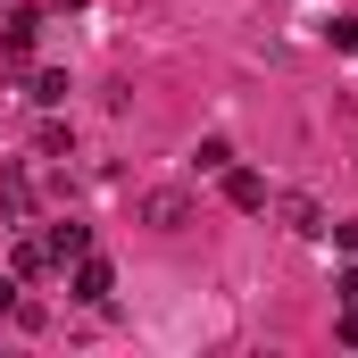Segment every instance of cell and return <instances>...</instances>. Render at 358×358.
<instances>
[{"label": "cell", "instance_id": "obj_1", "mask_svg": "<svg viewBox=\"0 0 358 358\" xmlns=\"http://www.w3.org/2000/svg\"><path fill=\"white\" fill-rule=\"evenodd\" d=\"M67 292H76V300H92V308H100V300L117 292V267H108L100 250H84V259H76V283H67Z\"/></svg>", "mask_w": 358, "mask_h": 358}, {"label": "cell", "instance_id": "obj_4", "mask_svg": "<svg viewBox=\"0 0 358 358\" xmlns=\"http://www.w3.org/2000/svg\"><path fill=\"white\" fill-rule=\"evenodd\" d=\"M34 25H42L34 8H17V17H8V34H0V59H8V67H25V59H34Z\"/></svg>", "mask_w": 358, "mask_h": 358}, {"label": "cell", "instance_id": "obj_10", "mask_svg": "<svg viewBox=\"0 0 358 358\" xmlns=\"http://www.w3.org/2000/svg\"><path fill=\"white\" fill-rule=\"evenodd\" d=\"M334 50H358V17H334Z\"/></svg>", "mask_w": 358, "mask_h": 358}, {"label": "cell", "instance_id": "obj_7", "mask_svg": "<svg viewBox=\"0 0 358 358\" xmlns=\"http://www.w3.org/2000/svg\"><path fill=\"white\" fill-rule=\"evenodd\" d=\"M92 250V225H50V259L67 267V259H84Z\"/></svg>", "mask_w": 358, "mask_h": 358}, {"label": "cell", "instance_id": "obj_9", "mask_svg": "<svg viewBox=\"0 0 358 358\" xmlns=\"http://www.w3.org/2000/svg\"><path fill=\"white\" fill-rule=\"evenodd\" d=\"M17 300H25V275H0V317H17Z\"/></svg>", "mask_w": 358, "mask_h": 358}, {"label": "cell", "instance_id": "obj_11", "mask_svg": "<svg viewBox=\"0 0 358 358\" xmlns=\"http://www.w3.org/2000/svg\"><path fill=\"white\" fill-rule=\"evenodd\" d=\"M334 292H342V308H358V267L342 275V283H334Z\"/></svg>", "mask_w": 358, "mask_h": 358}, {"label": "cell", "instance_id": "obj_5", "mask_svg": "<svg viewBox=\"0 0 358 358\" xmlns=\"http://www.w3.org/2000/svg\"><path fill=\"white\" fill-rule=\"evenodd\" d=\"M283 225H292L300 242H325V208H317L308 192H292V200H283Z\"/></svg>", "mask_w": 358, "mask_h": 358}, {"label": "cell", "instance_id": "obj_6", "mask_svg": "<svg viewBox=\"0 0 358 358\" xmlns=\"http://www.w3.org/2000/svg\"><path fill=\"white\" fill-rule=\"evenodd\" d=\"M225 200H234L242 217H259V208H267V183L250 176V167H225Z\"/></svg>", "mask_w": 358, "mask_h": 358}, {"label": "cell", "instance_id": "obj_8", "mask_svg": "<svg viewBox=\"0 0 358 358\" xmlns=\"http://www.w3.org/2000/svg\"><path fill=\"white\" fill-rule=\"evenodd\" d=\"M34 100L59 108V100H67V67H34Z\"/></svg>", "mask_w": 358, "mask_h": 358}, {"label": "cell", "instance_id": "obj_3", "mask_svg": "<svg viewBox=\"0 0 358 358\" xmlns=\"http://www.w3.org/2000/svg\"><path fill=\"white\" fill-rule=\"evenodd\" d=\"M59 267V259H50V234H17V250H8V275H25V283H34V275H50Z\"/></svg>", "mask_w": 358, "mask_h": 358}, {"label": "cell", "instance_id": "obj_2", "mask_svg": "<svg viewBox=\"0 0 358 358\" xmlns=\"http://www.w3.org/2000/svg\"><path fill=\"white\" fill-rule=\"evenodd\" d=\"M142 225L176 234V225H192V200H183V192H142Z\"/></svg>", "mask_w": 358, "mask_h": 358}]
</instances>
